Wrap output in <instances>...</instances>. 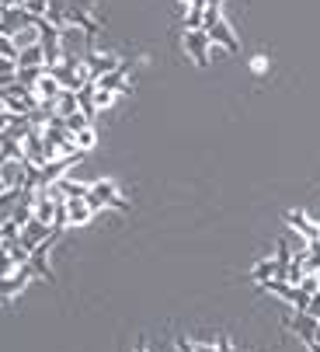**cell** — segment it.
Returning a JSON list of instances; mask_svg holds the SVG:
<instances>
[{"label":"cell","instance_id":"1","mask_svg":"<svg viewBox=\"0 0 320 352\" xmlns=\"http://www.w3.org/2000/svg\"><path fill=\"white\" fill-rule=\"evenodd\" d=\"M28 25H35V18H32L21 4H14V8H0V35H18V32L28 28Z\"/></svg>","mask_w":320,"mask_h":352},{"label":"cell","instance_id":"2","mask_svg":"<svg viewBox=\"0 0 320 352\" xmlns=\"http://www.w3.org/2000/svg\"><path fill=\"white\" fill-rule=\"evenodd\" d=\"M119 63H122L119 56H112V53H98V49H91V53L84 56V67H87V77H91V80H98V77H104V74H112Z\"/></svg>","mask_w":320,"mask_h":352},{"label":"cell","instance_id":"3","mask_svg":"<svg viewBox=\"0 0 320 352\" xmlns=\"http://www.w3.org/2000/svg\"><path fill=\"white\" fill-rule=\"evenodd\" d=\"M91 192L101 199V206H112V210H129V203L122 199V192L115 188V182H112V178H98V182L91 185Z\"/></svg>","mask_w":320,"mask_h":352},{"label":"cell","instance_id":"4","mask_svg":"<svg viewBox=\"0 0 320 352\" xmlns=\"http://www.w3.org/2000/svg\"><path fill=\"white\" fill-rule=\"evenodd\" d=\"M205 35H209V42H212V45H223L230 56H237V53H240V42H237L233 28H230L223 18H220L216 25H209V28H205Z\"/></svg>","mask_w":320,"mask_h":352},{"label":"cell","instance_id":"5","mask_svg":"<svg viewBox=\"0 0 320 352\" xmlns=\"http://www.w3.org/2000/svg\"><path fill=\"white\" fill-rule=\"evenodd\" d=\"M209 35H205V28H195V32H188L185 35V49H188V56L198 63V67H205L209 63Z\"/></svg>","mask_w":320,"mask_h":352},{"label":"cell","instance_id":"6","mask_svg":"<svg viewBox=\"0 0 320 352\" xmlns=\"http://www.w3.org/2000/svg\"><path fill=\"white\" fill-rule=\"evenodd\" d=\"M32 276H35V272H32V265H28V262H25V265H18L8 279H0V300H8V296H14L18 289H25V283H28Z\"/></svg>","mask_w":320,"mask_h":352},{"label":"cell","instance_id":"7","mask_svg":"<svg viewBox=\"0 0 320 352\" xmlns=\"http://www.w3.org/2000/svg\"><path fill=\"white\" fill-rule=\"evenodd\" d=\"M49 234H52V230H49V223H42V220H35V217H32V220L21 227V244H25L28 251H35L42 241H49Z\"/></svg>","mask_w":320,"mask_h":352},{"label":"cell","instance_id":"8","mask_svg":"<svg viewBox=\"0 0 320 352\" xmlns=\"http://www.w3.org/2000/svg\"><path fill=\"white\" fill-rule=\"evenodd\" d=\"M286 223H289L293 230H299V234H303L310 244H317V241H320V227H317V223H313V220H310L303 210H293V213H286Z\"/></svg>","mask_w":320,"mask_h":352},{"label":"cell","instance_id":"9","mask_svg":"<svg viewBox=\"0 0 320 352\" xmlns=\"http://www.w3.org/2000/svg\"><path fill=\"white\" fill-rule=\"evenodd\" d=\"M49 248H52V241H42V244L32 251L28 265H32V272H35L38 279H49V283H52V269H49Z\"/></svg>","mask_w":320,"mask_h":352},{"label":"cell","instance_id":"10","mask_svg":"<svg viewBox=\"0 0 320 352\" xmlns=\"http://www.w3.org/2000/svg\"><path fill=\"white\" fill-rule=\"evenodd\" d=\"M126 74H129V63H119L112 74L98 77L94 84H98V91H112V94H115V91H129V87H126Z\"/></svg>","mask_w":320,"mask_h":352},{"label":"cell","instance_id":"11","mask_svg":"<svg viewBox=\"0 0 320 352\" xmlns=\"http://www.w3.org/2000/svg\"><path fill=\"white\" fill-rule=\"evenodd\" d=\"M91 217H94V210L84 203V199H67V220H70V227H84V223H91Z\"/></svg>","mask_w":320,"mask_h":352},{"label":"cell","instance_id":"12","mask_svg":"<svg viewBox=\"0 0 320 352\" xmlns=\"http://www.w3.org/2000/svg\"><path fill=\"white\" fill-rule=\"evenodd\" d=\"M293 328H296V331H299V338L310 345V342H317V328H320V321H317L313 314H306V311H296Z\"/></svg>","mask_w":320,"mask_h":352},{"label":"cell","instance_id":"13","mask_svg":"<svg viewBox=\"0 0 320 352\" xmlns=\"http://www.w3.org/2000/svg\"><path fill=\"white\" fill-rule=\"evenodd\" d=\"M52 188H56L63 199H84L91 192V185H84L77 178H56V182H52Z\"/></svg>","mask_w":320,"mask_h":352},{"label":"cell","instance_id":"14","mask_svg":"<svg viewBox=\"0 0 320 352\" xmlns=\"http://www.w3.org/2000/svg\"><path fill=\"white\" fill-rule=\"evenodd\" d=\"M94 91H98V84H94V80H87V84L77 91V105H80V112H84V119H87V122L98 116V109H94Z\"/></svg>","mask_w":320,"mask_h":352},{"label":"cell","instance_id":"15","mask_svg":"<svg viewBox=\"0 0 320 352\" xmlns=\"http://www.w3.org/2000/svg\"><path fill=\"white\" fill-rule=\"evenodd\" d=\"M60 80L56 77H52V74H45V77H38V84H35V94L42 98V102H56V98H60Z\"/></svg>","mask_w":320,"mask_h":352},{"label":"cell","instance_id":"16","mask_svg":"<svg viewBox=\"0 0 320 352\" xmlns=\"http://www.w3.org/2000/svg\"><path fill=\"white\" fill-rule=\"evenodd\" d=\"M73 112H80V105H77V91H60V98H56V116H73Z\"/></svg>","mask_w":320,"mask_h":352},{"label":"cell","instance_id":"17","mask_svg":"<svg viewBox=\"0 0 320 352\" xmlns=\"http://www.w3.org/2000/svg\"><path fill=\"white\" fill-rule=\"evenodd\" d=\"M45 56H42V45H28V49H18V67H42Z\"/></svg>","mask_w":320,"mask_h":352},{"label":"cell","instance_id":"18","mask_svg":"<svg viewBox=\"0 0 320 352\" xmlns=\"http://www.w3.org/2000/svg\"><path fill=\"white\" fill-rule=\"evenodd\" d=\"M14 38V45L18 49H28V45H38V28L35 25H28V28H21L18 35H11Z\"/></svg>","mask_w":320,"mask_h":352},{"label":"cell","instance_id":"19","mask_svg":"<svg viewBox=\"0 0 320 352\" xmlns=\"http://www.w3.org/2000/svg\"><path fill=\"white\" fill-rule=\"evenodd\" d=\"M77 150H94V143H98V133H94V126H84L77 136Z\"/></svg>","mask_w":320,"mask_h":352},{"label":"cell","instance_id":"20","mask_svg":"<svg viewBox=\"0 0 320 352\" xmlns=\"http://www.w3.org/2000/svg\"><path fill=\"white\" fill-rule=\"evenodd\" d=\"M272 276H275V262H272V258H264V262L254 265V279H258V286H261V283H268Z\"/></svg>","mask_w":320,"mask_h":352},{"label":"cell","instance_id":"21","mask_svg":"<svg viewBox=\"0 0 320 352\" xmlns=\"http://www.w3.org/2000/svg\"><path fill=\"white\" fill-rule=\"evenodd\" d=\"M63 126H67V133H73V136H77V133H80L84 126H91V122L84 119V112H73V116H67V119H63Z\"/></svg>","mask_w":320,"mask_h":352},{"label":"cell","instance_id":"22","mask_svg":"<svg viewBox=\"0 0 320 352\" xmlns=\"http://www.w3.org/2000/svg\"><path fill=\"white\" fill-rule=\"evenodd\" d=\"M14 269H18V265H14V258H11V251L0 248V279H8Z\"/></svg>","mask_w":320,"mask_h":352},{"label":"cell","instance_id":"23","mask_svg":"<svg viewBox=\"0 0 320 352\" xmlns=\"http://www.w3.org/2000/svg\"><path fill=\"white\" fill-rule=\"evenodd\" d=\"M0 56H8V60H14V63H18V45H14V38H11V35H0Z\"/></svg>","mask_w":320,"mask_h":352},{"label":"cell","instance_id":"24","mask_svg":"<svg viewBox=\"0 0 320 352\" xmlns=\"http://www.w3.org/2000/svg\"><path fill=\"white\" fill-rule=\"evenodd\" d=\"M112 102H115V94H112V91H94V109H98V112H104Z\"/></svg>","mask_w":320,"mask_h":352},{"label":"cell","instance_id":"25","mask_svg":"<svg viewBox=\"0 0 320 352\" xmlns=\"http://www.w3.org/2000/svg\"><path fill=\"white\" fill-rule=\"evenodd\" d=\"M299 289H303V293H310V296H313V293H320V276H303V279H299Z\"/></svg>","mask_w":320,"mask_h":352},{"label":"cell","instance_id":"26","mask_svg":"<svg viewBox=\"0 0 320 352\" xmlns=\"http://www.w3.org/2000/svg\"><path fill=\"white\" fill-rule=\"evenodd\" d=\"M8 74H18V63L8 60V56H0V77H8Z\"/></svg>","mask_w":320,"mask_h":352},{"label":"cell","instance_id":"27","mask_svg":"<svg viewBox=\"0 0 320 352\" xmlns=\"http://www.w3.org/2000/svg\"><path fill=\"white\" fill-rule=\"evenodd\" d=\"M306 314H313V318L320 321V293H313V296H310V311H306Z\"/></svg>","mask_w":320,"mask_h":352},{"label":"cell","instance_id":"28","mask_svg":"<svg viewBox=\"0 0 320 352\" xmlns=\"http://www.w3.org/2000/svg\"><path fill=\"white\" fill-rule=\"evenodd\" d=\"M11 122H14V116H11L8 109H0V133H4V129H8Z\"/></svg>","mask_w":320,"mask_h":352},{"label":"cell","instance_id":"29","mask_svg":"<svg viewBox=\"0 0 320 352\" xmlns=\"http://www.w3.org/2000/svg\"><path fill=\"white\" fill-rule=\"evenodd\" d=\"M178 352H198V345H192L188 338H178Z\"/></svg>","mask_w":320,"mask_h":352},{"label":"cell","instance_id":"30","mask_svg":"<svg viewBox=\"0 0 320 352\" xmlns=\"http://www.w3.org/2000/svg\"><path fill=\"white\" fill-rule=\"evenodd\" d=\"M216 352H233V342H230V338H223V342L216 345Z\"/></svg>","mask_w":320,"mask_h":352},{"label":"cell","instance_id":"31","mask_svg":"<svg viewBox=\"0 0 320 352\" xmlns=\"http://www.w3.org/2000/svg\"><path fill=\"white\" fill-rule=\"evenodd\" d=\"M205 8H223V0H205Z\"/></svg>","mask_w":320,"mask_h":352},{"label":"cell","instance_id":"32","mask_svg":"<svg viewBox=\"0 0 320 352\" xmlns=\"http://www.w3.org/2000/svg\"><path fill=\"white\" fill-rule=\"evenodd\" d=\"M18 4V0H0V8H14Z\"/></svg>","mask_w":320,"mask_h":352},{"label":"cell","instance_id":"33","mask_svg":"<svg viewBox=\"0 0 320 352\" xmlns=\"http://www.w3.org/2000/svg\"><path fill=\"white\" fill-rule=\"evenodd\" d=\"M306 349H310V352H320V342H310Z\"/></svg>","mask_w":320,"mask_h":352},{"label":"cell","instance_id":"34","mask_svg":"<svg viewBox=\"0 0 320 352\" xmlns=\"http://www.w3.org/2000/svg\"><path fill=\"white\" fill-rule=\"evenodd\" d=\"M4 192H8V182H4V178H0V195H4Z\"/></svg>","mask_w":320,"mask_h":352},{"label":"cell","instance_id":"35","mask_svg":"<svg viewBox=\"0 0 320 352\" xmlns=\"http://www.w3.org/2000/svg\"><path fill=\"white\" fill-rule=\"evenodd\" d=\"M136 352H146V342H139V345H136Z\"/></svg>","mask_w":320,"mask_h":352},{"label":"cell","instance_id":"36","mask_svg":"<svg viewBox=\"0 0 320 352\" xmlns=\"http://www.w3.org/2000/svg\"><path fill=\"white\" fill-rule=\"evenodd\" d=\"M317 276H320V272H317Z\"/></svg>","mask_w":320,"mask_h":352}]
</instances>
